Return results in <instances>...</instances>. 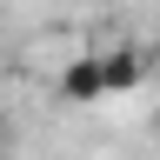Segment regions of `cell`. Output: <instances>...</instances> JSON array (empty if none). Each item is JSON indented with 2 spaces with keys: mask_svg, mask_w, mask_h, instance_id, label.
<instances>
[{
  "mask_svg": "<svg viewBox=\"0 0 160 160\" xmlns=\"http://www.w3.org/2000/svg\"><path fill=\"white\" fill-rule=\"evenodd\" d=\"M100 67H107V93H133V87L153 80L160 47L153 40H120V47H100Z\"/></svg>",
  "mask_w": 160,
  "mask_h": 160,
  "instance_id": "1",
  "label": "cell"
},
{
  "mask_svg": "<svg viewBox=\"0 0 160 160\" xmlns=\"http://www.w3.org/2000/svg\"><path fill=\"white\" fill-rule=\"evenodd\" d=\"M60 100H73V107H93V100H113V93H107V67H100V53L73 60V67L60 73Z\"/></svg>",
  "mask_w": 160,
  "mask_h": 160,
  "instance_id": "2",
  "label": "cell"
},
{
  "mask_svg": "<svg viewBox=\"0 0 160 160\" xmlns=\"http://www.w3.org/2000/svg\"><path fill=\"white\" fill-rule=\"evenodd\" d=\"M0 140H7V107H0Z\"/></svg>",
  "mask_w": 160,
  "mask_h": 160,
  "instance_id": "3",
  "label": "cell"
}]
</instances>
